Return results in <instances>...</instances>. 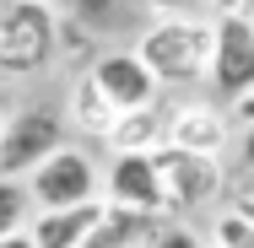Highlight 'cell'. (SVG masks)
I'll return each mask as SVG.
<instances>
[{
  "label": "cell",
  "instance_id": "obj_1",
  "mask_svg": "<svg viewBox=\"0 0 254 248\" xmlns=\"http://www.w3.org/2000/svg\"><path fill=\"white\" fill-rule=\"evenodd\" d=\"M135 54L157 87H195L211 76V16H157L135 38Z\"/></svg>",
  "mask_w": 254,
  "mask_h": 248
},
{
  "label": "cell",
  "instance_id": "obj_2",
  "mask_svg": "<svg viewBox=\"0 0 254 248\" xmlns=\"http://www.w3.org/2000/svg\"><path fill=\"white\" fill-rule=\"evenodd\" d=\"M60 54V11L49 0H0V76H33Z\"/></svg>",
  "mask_w": 254,
  "mask_h": 248
},
{
  "label": "cell",
  "instance_id": "obj_3",
  "mask_svg": "<svg viewBox=\"0 0 254 248\" xmlns=\"http://www.w3.org/2000/svg\"><path fill=\"white\" fill-rule=\"evenodd\" d=\"M60 146H65V113H54V108L11 113L5 135H0V184H27Z\"/></svg>",
  "mask_w": 254,
  "mask_h": 248
},
{
  "label": "cell",
  "instance_id": "obj_4",
  "mask_svg": "<svg viewBox=\"0 0 254 248\" xmlns=\"http://www.w3.org/2000/svg\"><path fill=\"white\" fill-rule=\"evenodd\" d=\"M27 195H33V210H76V205H92V199H103V167L92 162V151L60 146L27 178Z\"/></svg>",
  "mask_w": 254,
  "mask_h": 248
},
{
  "label": "cell",
  "instance_id": "obj_5",
  "mask_svg": "<svg viewBox=\"0 0 254 248\" xmlns=\"http://www.w3.org/2000/svg\"><path fill=\"white\" fill-rule=\"evenodd\" d=\"M152 167L162 178V199H168V216H190V210H205L211 199L222 195L227 173L216 156H190L179 146H157L152 151Z\"/></svg>",
  "mask_w": 254,
  "mask_h": 248
},
{
  "label": "cell",
  "instance_id": "obj_6",
  "mask_svg": "<svg viewBox=\"0 0 254 248\" xmlns=\"http://www.w3.org/2000/svg\"><path fill=\"white\" fill-rule=\"evenodd\" d=\"M205 81L227 108L254 92V22L211 16V76Z\"/></svg>",
  "mask_w": 254,
  "mask_h": 248
},
{
  "label": "cell",
  "instance_id": "obj_7",
  "mask_svg": "<svg viewBox=\"0 0 254 248\" xmlns=\"http://www.w3.org/2000/svg\"><path fill=\"white\" fill-rule=\"evenodd\" d=\"M87 76L98 81V92L119 113H135V108H157V76L141 65V54L135 49H108V54H98L92 65H87Z\"/></svg>",
  "mask_w": 254,
  "mask_h": 248
},
{
  "label": "cell",
  "instance_id": "obj_8",
  "mask_svg": "<svg viewBox=\"0 0 254 248\" xmlns=\"http://www.w3.org/2000/svg\"><path fill=\"white\" fill-rule=\"evenodd\" d=\"M103 205L146 210V216H168L162 178H157L152 156H108V167H103Z\"/></svg>",
  "mask_w": 254,
  "mask_h": 248
},
{
  "label": "cell",
  "instance_id": "obj_9",
  "mask_svg": "<svg viewBox=\"0 0 254 248\" xmlns=\"http://www.w3.org/2000/svg\"><path fill=\"white\" fill-rule=\"evenodd\" d=\"M227 141H233V119L211 102H184L168 119V146L190 151V156H216L227 151Z\"/></svg>",
  "mask_w": 254,
  "mask_h": 248
},
{
  "label": "cell",
  "instance_id": "obj_10",
  "mask_svg": "<svg viewBox=\"0 0 254 248\" xmlns=\"http://www.w3.org/2000/svg\"><path fill=\"white\" fill-rule=\"evenodd\" d=\"M103 199H92V205H76V210H38L33 216V227H27V238L38 248H81L87 238H92V227L103 221Z\"/></svg>",
  "mask_w": 254,
  "mask_h": 248
},
{
  "label": "cell",
  "instance_id": "obj_11",
  "mask_svg": "<svg viewBox=\"0 0 254 248\" xmlns=\"http://www.w3.org/2000/svg\"><path fill=\"white\" fill-rule=\"evenodd\" d=\"M168 221H173V216H146V210H119V205H108L103 221L92 227V238L81 248H152V238Z\"/></svg>",
  "mask_w": 254,
  "mask_h": 248
},
{
  "label": "cell",
  "instance_id": "obj_12",
  "mask_svg": "<svg viewBox=\"0 0 254 248\" xmlns=\"http://www.w3.org/2000/svg\"><path fill=\"white\" fill-rule=\"evenodd\" d=\"M103 146L114 156H152L157 146H168V113L162 108H135V113H119L114 130L103 135Z\"/></svg>",
  "mask_w": 254,
  "mask_h": 248
},
{
  "label": "cell",
  "instance_id": "obj_13",
  "mask_svg": "<svg viewBox=\"0 0 254 248\" xmlns=\"http://www.w3.org/2000/svg\"><path fill=\"white\" fill-rule=\"evenodd\" d=\"M114 119H119V108L103 98V92H98V81L81 70V76L70 81V124H76L81 135H98V141H103V135L114 130Z\"/></svg>",
  "mask_w": 254,
  "mask_h": 248
},
{
  "label": "cell",
  "instance_id": "obj_14",
  "mask_svg": "<svg viewBox=\"0 0 254 248\" xmlns=\"http://www.w3.org/2000/svg\"><path fill=\"white\" fill-rule=\"evenodd\" d=\"M27 216H33V195H27V184H0V238L27 232Z\"/></svg>",
  "mask_w": 254,
  "mask_h": 248
},
{
  "label": "cell",
  "instance_id": "obj_15",
  "mask_svg": "<svg viewBox=\"0 0 254 248\" xmlns=\"http://www.w3.org/2000/svg\"><path fill=\"white\" fill-rule=\"evenodd\" d=\"M211 248H254V227L238 210H222V216L211 221Z\"/></svg>",
  "mask_w": 254,
  "mask_h": 248
},
{
  "label": "cell",
  "instance_id": "obj_16",
  "mask_svg": "<svg viewBox=\"0 0 254 248\" xmlns=\"http://www.w3.org/2000/svg\"><path fill=\"white\" fill-rule=\"evenodd\" d=\"M70 11H76L87 27H108V16L119 11V0H70Z\"/></svg>",
  "mask_w": 254,
  "mask_h": 248
},
{
  "label": "cell",
  "instance_id": "obj_17",
  "mask_svg": "<svg viewBox=\"0 0 254 248\" xmlns=\"http://www.w3.org/2000/svg\"><path fill=\"white\" fill-rule=\"evenodd\" d=\"M152 248H205V243L190 232V227H184V221H168V227L152 238Z\"/></svg>",
  "mask_w": 254,
  "mask_h": 248
},
{
  "label": "cell",
  "instance_id": "obj_18",
  "mask_svg": "<svg viewBox=\"0 0 254 248\" xmlns=\"http://www.w3.org/2000/svg\"><path fill=\"white\" fill-rule=\"evenodd\" d=\"M211 16H244V22H254V0H211Z\"/></svg>",
  "mask_w": 254,
  "mask_h": 248
},
{
  "label": "cell",
  "instance_id": "obj_19",
  "mask_svg": "<svg viewBox=\"0 0 254 248\" xmlns=\"http://www.w3.org/2000/svg\"><path fill=\"white\" fill-rule=\"evenodd\" d=\"M157 16H195V0H146Z\"/></svg>",
  "mask_w": 254,
  "mask_h": 248
},
{
  "label": "cell",
  "instance_id": "obj_20",
  "mask_svg": "<svg viewBox=\"0 0 254 248\" xmlns=\"http://www.w3.org/2000/svg\"><path fill=\"white\" fill-rule=\"evenodd\" d=\"M233 119H238L244 130L254 124V92H249V98H238V102H233Z\"/></svg>",
  "mask_w": 254,
  "mask_h": 248
},
{
  "label": "cell",
  "instance_id": "obj_21",
  "mask_svg": "<svg viewBox=\"0 0 254 248\" xmlns=\"http://www.w3.org/2000/svg\"><path fill=\"white\" fill-rule=\"evenodd\" d=\"M227 210H238V216H244V221H249V227H254V195H238V199H233V205H227Z\"/></svg>",
  "mask_w": 254,
  "mask_h": 248
},
{
  "label": "cell",
  "instance_id": "obj_22",
  "mask_svg": "<svg viewBox=\"0 0 254 248\" xmlns=\"http://www.w3.org/2000/svg\"><path fill=\"white\" fill-rule=\"evenodd\" d=\"M238 151H244V162H249V167H254V124H249V130H244V141H238Z\"/></svg>",
  "mask_w": 254,
  "mask_h": 248
},
{
  "label": "cell",
  "instance_id": "obj_23",
  "mask_svg": "<svg viewBox=\"0 0 254 248\" xmlns=\"http://www.w3.org/2000/svg\"><path fill=\"white\" fill-rule=\"evenodd\" d=\"M0 248H38V243H33L27 232H16V238H0Z\"/></svg>",
  "mask_w": 254,
  "mask_h": 248
},
{
  "label": "cell",
  "instance_id": "obj_24",
  "mask_svg": "<svg viewBox=\"0 0 254 248\" xmlns=\"http://www.w3.org/2000/svg\"><path fill=\"white\" fill-rule=\"evenodd\" d=\"M0 135H5V102H0Z\"/></svg>",
  "mask_w": 254,
  "mask_h": 248
}]
</instances>
